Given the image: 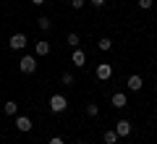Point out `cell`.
<instances>
[{"label": "cell", "mask_w": 157, "mask_h": 144, "mask_svg": "<svg viewBox=\"0 0 157 144\" xmlns=\"http://www.w3.org/2000/svg\"><path fill=\"white\" fill-rule=\"evenodd\" d=\"M18 71L21 73H34L37 71V58L34 55H24L21 60H18Z\"/></svg>", "instance_id": "cell-1"}, {"label": "cell", "mask_w": 157, "mask_h": 144, "mask_svg": "<svg viewBox=\"0 0 157 144\" xmlns=\"http://www.w3.org/2000/svg\"><path fill=\"white\" fill-rule=\"evenodd\" d=\"M66 107H68V100L63 97V94H52L50 97V110L52 113H63Z\"/></svg>", "instance_id": "cell-2"}, {"label": "cell", "mask_w": 157, "mask_h": 144, "mask_svg": "<svg viewBox=\"0 0 157 144\" xmlns=\"http://www.w3.org/2000/svg\"><path fill=\"white\" fill-rule=\"evenodd\" d=\"M94 73H97L100 81H107V79H113V66H110V63H100Z\"/></svg>", "instance_id": "cell-3"}, {"label": "cell", "mask_w": 157, "mask_h": 144, "mask_svg": "<svg viewBox=\"0 0 157 144\" xmlns=\"http://www.w3.org/2000/svg\"><path fill=\"white\" fill-rule=\"evenodd\" d=\"M8 45H11V50H24V47H26V34L16 32V34L11 37V42H8Z\"/></svg>", "instance_id": "cell-4"}, {"label": "cell", "mask_w": 157, "mask_h": 144, "mask_svg": "<svg viewBox=\"0 0 157 144\" xmlns=\"http://www.w3.org/2000/svg\"><path fill=\"white\" fill-rule=\"evenodd\" d=\"M115 134H118V136H128V134H131V121H126V118H123V121H118L115 123Z\"/></svg>", "instance_id": "cell-5"}, {"label": "cell", "mask_w": 157, "mask_h": 144, "mask_svg": "<svg viewBox=\"0 0 157 144\" xmlns=\"http://www.w3.org/2000/svg\"><path fill=\"white\" fill-rule=\"evenodd\" d=\"M126 84H128V89H131V92H139V89L144 87V81H141V76H139V73H131Z\"/></svg>", "instance_id": "cell-6"}, {"label": "cell", "mask_w": 157, "mask_h": 144, "mask_svg": "<svg viewBox=\"0 0 157 144\" xmlns=\"http://www.w3.org/2000/svg\"><path fill=\"white\" fill-rule=\"evenodd\" d=\"M113 107H118V110H121V107H126V105H128V100H126V94L123 92H115V94H113Z\"/></svg>", "instance_id": "cell-7"}, {"label": "cell", "mask_w": 157, "mask_h": 144, "mask_svg": "<svg viewBox=\"0 0 157 144\" xmlns=\"http://www.w3.org/2000/svg\"><path fill=\"white\" fill-rule=\"evenodd\" d=\"M71 63H73L76 68H81V66H84V63H86V55H84V50H73V55H71Z\"/></svg>", "instance_id": "cell-8"}, {"label": "cell", "mask_w": 157, "mask_h": 144, "mask_svg": "<svg viewBox=\"0 0 157 144\" xmlns=\"http://www.w3.org/2000/svg\"><path fill=\"white\" fill-rule=\"evenodd\" d=\"M16 128H18V131H24V134L32 131V121H29L26 115H18V118H16Z\"/></svg>", "instance_id": "cell-9"}, {"label": "cell", "mask_w": 157, "mask_h": 144, "mask_svg": "<svg viewBox=\"0 0 157 144\" xmlns=\"http://www.w3.org/2000/svg\"><path fill=\"white\" fill-rule=\"evenodd\" d=\"M102 139H105V144H115V142H118V139H121V136H118V134H115V128H107V131L102 134Z\"/></svg>", "instance_id": "cell-10"}, {"label": "cell", "mask_w": 157, "mask_h": 144, "mask_svg": "<svg viewBox=\"0 0 157 144\" xmlns=\"http://www.w3.org/2000/svg\"><path fill=\"white\" fill-rule=\"evenodd\" d=\"M34 53H37V55H47V53H50V42H37L34 45Z\"/></svg>", "instance_id": "cell-11"}, {"label": "cell", "mask_w": 157, "mask_h": 144, "mask_svg": "<svg viewBox=\"0 0 157 144\" xmlns=\"http://www.w3.org/2000/svg\"><path fill=\"white\" fill-rule=\"evenodd\" d=\"M3 110H6V115H16V110H18V105L13 100H8L6 105H3Z\"/></svg>", "instance_id": "cell-12"}, {"label": "cell", "mask_w": 157, "mask_h": 144, "mask_svg": "<svg viewBox=\"0 0 157 144\" xmlns=\"http://www.w3.org/2000/svg\"><path fill=\"white\" fill-rule=\"evenodd\" d=\"M37 26L42 29V32H47V29H50L52 24H50V18H47V16H42V18H37Z\"/></svg>", "instance_id": "cell-13"}, {"label": "cell", "mask_w": 157, "mask_h": 144, "mask_svg": "<svg viewBox=\"0 0 157 144\" xmlns=\"http://www.w3.org/2000/svg\"><path fill=\"white\" fill-rule=\"evenodd\" d=\"M60 81L66 84V87H71V84H76V76H73V73H63V76H60Z\"/></svg>", "instance_id": "cell-14"}, {"label": "cell", "mask_w": 157, "mask_h": 144, "mask_svg": "<svg viewBox=\"0 0 157 144\" xmlns=\"http://www.w3.org/2000/svg\"><path fill=\"white\" fill-rule=\"evenodd\" d=\"M110 47H113V42H110L107 37H102V39H100V50H105V53H107Z\"/></svg>", "instance_id": "cell-15"}, {"label": "cell", "mask_w": 157, "mask_h": 144, "mask_svg": "<svg viewBox=\"0 0 157 144\" xmlns=\"http://www.w3.org/2000/svg\"><path fill=\"white\" fill-rule=\"evenodd\" d=\"M86 113H89V118H97L100 115V107L97 105H86Z\"/></svg>", "instance_id": "cell-16"}, {"label": "cell", "mask_w": 157, "mask_h": 144, "mask_svg": "<svg viewBox=\"0 0 157 144\" xmlns=\"http://www.w3.org/2000/svg\"><path fill=\"white\" fill-rule=\"evenodd\" d=\"M68 45H71V47H76V45H78V34H76V32L68 34Z\"/></svg>", "instance_id": "cell-17"}, {"label": "cell", "mask_w": 157, "mask_h": 144, "mask_svg": "<svg viewBox=\"0 0 157 144\" xmlns=\"http://www.w3.org/2000/svg\"><path fill=\"white\" fill-rule=\"evenodd\" d=\"M152 3H155V0H139V8H144V11H147V8H152Z\"/></svg>", "instance_id": "cell-18"}, {"label": "cell", "mask_w": 157, "mask_h": 144, "mask_svg": "<svg viewBox=\"0 0 157 144\" xmlns=\"http://www.w3.org/2000/svg\"><path fill=\"white\" fill-rule=\"evenodd\" d=\"M84 3H86V0H71V6L76 8V11H78V8H84Z\"/></svg>", "instance_id": "cell-19"}, {"label": "cell", "mask_w": 157, "mask_h": 144, "mask_svg": "<svg viewBox=\"0 0 157 144\" xmlns=\"http://www.w3.org/2000/svg\"><path fill=\"white\" fill-rule=\"evenodd\" d=\"M47 144H66V142H63L60 136H52V139H50V142H47Z\"/></svg>", "instance_id": "cell-20"}, {"label": "cell", "mask_w": 157, "mask_h": 144, "mask_svg": "<svg viewBox=\"0 0 157 144\" xmlns=\"http://www.w3.org/2000/svg\"><path fill=\"white\" fill-rule=\"evenodd\" d=\"M89 3H92V6H94V8H100V6H105V0H89Z\"/></svg>", "instance_id": "cell-21"}, {"label": "cell", "mask_w": 157, "mask_h": 144, "mask_svg": "<svg viewBox=\"0 0 157 144\" xmlns=\"http://www.w3.org/2000/svg\"><path fill=\"white\" fill-rule=\"evenodd\" d=\"M32 3H34V6H45L47 0H32Z\"/></svg>", "instance_id": "cell-22"}]
</instances>
